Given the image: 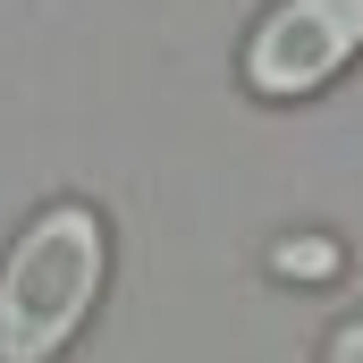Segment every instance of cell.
<instances>
[{
    "instance_id": "cell-1",
    "label": "cell",
    "mask_w": 363,
    "mask_h": 363,
    "mask_svg": "<svg viewBox=\"0 0 363 363\" xmlns=\"http://www.w3.org/2000/svg\"><path fill=\"white\" fill-rule=\"evenodd\" d=\"M110 220L85 194H51L0 254V363H60L101 313Z\"/></svg>"
},
{
    "instance_id": "cell-2",
    "label": "cell",
    "mask_w": 363,
    "mask_h": 363,
    "mask_svg": "<svg viewBox=\"0 0 363 363\" xmlns=\"http://www.w3.org/2000/svg\"><path fill=\"white\" fill-rule=\"evenodd\" d=\"M363 60V0H271L237 51L254 101H321Z\"/></svg>"
},
{
    "instance_id": "cell-3",
    "label": "cell",
    "mask_w": 363,
    "mask_h": 363,
    "mask_svg": "<svg viewBox=\"0 0 363 363\" xmlns=\"http://www.w3.org/2000/svg\"><path fill=\"white\" fill-rule=\"evenodd\" d=\"M338 271H347V245L330 228H296L271 245V279H287V287H330Z\"/></svg>"
},
{
    "instance_id": "cell-4",
    "label": "cell",
    "mask_w": 363,
    "mask_h": 363,
    "mask_svg": "<svg viewBox=\"0 0 363 363\" xmlns=\"http://www.w3.org/2000/svg\"><path fill=\"white\" fill-rule=\"evenodd\" d=\"M321 363H363V313L330 321V338H321Z\"/></svg>"
}]
</instances>
